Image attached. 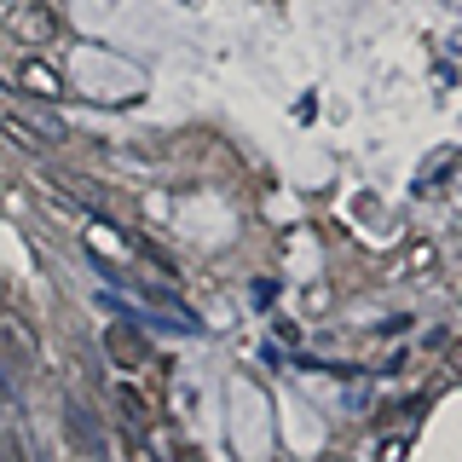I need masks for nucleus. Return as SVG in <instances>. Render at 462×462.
I'll return each mask as SVG.
<instances>
[{
    "mask_svg": "<svg viewBox=\"0 0 462 462\" xmlns=\"http://www.w3.org/2000/svg\"><path fill=\"white\" fill-rule=\"evenodd\" d=\"M0 134H12V144H18V151H29V156H47L52 151V134H41L35 122H23V116H12V110H0Z\"/></svg>",
    "mask_w": 462,
    "mask_h": 462,
    "instance_id": "20e7f679",
    "label": "nucleus"
},
{
    "mask_svg": "<svg viewBox=\"0 0 462 462\" xmlns=\"http://www.w3.org/2000/svg\"><path fill=\"white\" fill-rule=\"evenodd\" d=\"M23 81H29V87H41V93H47V98L58 93V76H52L47 64H29V69H23Z\"/></svg>",
    "mask_w": 462,
    "mask_h": 462,
    "instance_id": "39448f33",
    "label": "nucleus"
},
{
    "mask_svg": "<svg viewBox=\"0 0 462 462\" xmlns=\"http://www.w3.org/2000/svg\"><path fill=\"white\" fill-rule=\"evenodd\" d=\"M0 462H29V457H23V445H18V433H12V439L0 445Z\"/></svg>",
    "mask_w": 462,
    "mask_h": 462,
    "instance_id": "423d86ee",
    "label": "nucleus"
},
{
    "mask_svg": "<svg viewBox=\"0 0 462 462\" xmlns=\"http://www.w3.org/2000/svg\"><path fill=\"white\" fill-rule=\"evenodd\" d=\"M0 358H6L18 375H29L41 365V329H35V318L23 312V300L12 295L6 283H0Z\"/></svg>",
    "mask_w": 462,
    "mask_h": 462,
    "instance_id": "f257e3e1",
    "label": "nucleus"
},
{
    "mask_svg": "<svg viewBox=\"0 0 462 462\" xmlns=\"http://www.w3.org/2000/svg\"><path fill=\"white\" fill-rule=\"evenodd\" d=\"M6 35L18 41V47H52V41L64 35V18H58L47 0H18V6L6 12Z\"/></svg>",
    "mask_w": 462,
    "mask_h": 462,
    "instance_id": "f03ea898",
    "label": "nucleus"
},
{
    "mask_svg": "<svg viewBox=\"0 0 462 462\" xmlns=\"http://www.w3.org/2000/svg\"><path fill=\"white\" fill-rule=\"evenodd\" d=\"M105 346H110L116 365H127V370H139L144 358H151V346H144V336H139L134 324H110V329H105Z\"/></svg>",
    "mask_w": 462,
    "mask_h": 462,
    "instance_id": "7ed1b4c3",
    "label": "nucleus"
}]
</instances>
